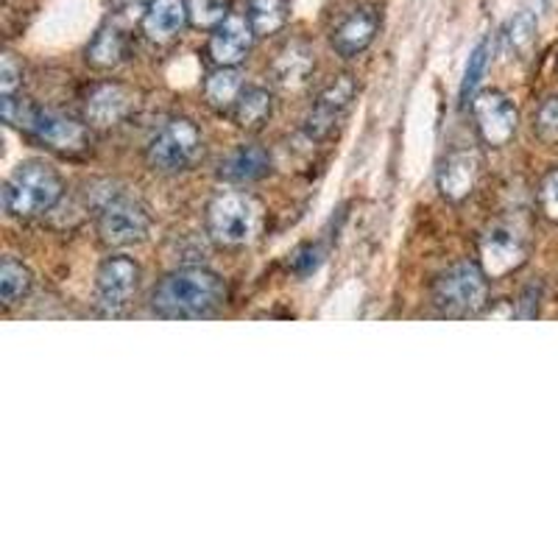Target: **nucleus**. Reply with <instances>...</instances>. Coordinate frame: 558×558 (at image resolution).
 <instances>
[{
	"label": "nucleus",
	"mask_w": 558,
	"mask_h": 558,
	"mask_svg": "<svg viewBox=\"0 0 558 558\" xmlns=\"http://www.w3.org/2000/svg\"><path fill=\"white\" fill-rule=\"evenodd\" d=\"M227 302V282L202 266H184L159 279L151 307L162 318H202Z\"/></svg>",
	"instance_id": "obj_1"
},
{
	"label": "nucleus",
	"mask_w": 558,
	"mask_h": 558,
	"mask_svg": "<svg viewBox=\"0 0 558 558\" xmlns=\"http://www.w3.org/2000/svg\"><path fill=\"white\" fill-rule=\"evenodd\" d=\"M0 109H3V121L9 126L32 134L37 143L48 146L51 151L76 157V154H84L89 148V140H93L89 137V129L82 121H76V118H70V114H62L48 107H37V104L17 96L0 98Z\"/></svg>",
	"instance_id": "obj_2"
},
{
	"label": "nucleus",
	"mask_w": 558,
	"mask_h": 558,
	"mask_svg": "<svg viewBox=\"0 0 558 558\" xmlns=\"http://www.w3.org/2000/svg\"><path fill=\"white\" fill-rule=\"evenodd\" d=\"M64 182L59 171L48 162L39 159H28L20 162L7 179L3 191H0V202L12 218H39L45 213H51L59 202H62Z\"/></svg>",
	"instance_id": "obj_3"
},
{
	"label": "nucleus",
	"mask_w": 558,
	"mask_h": 558,
	"mask_svg": "<svg viewBox=\"0 0 558 558\" xmlns=\"http://www.w3.org/2000/svg\"><path fill=\"white\" fill-rule=\"evenodd\" d=\"M209 241L221 248H243L260 235L263 229V207L260 202L248 193L227 191L218 193L207 204V218H204Z\"/></svg>",
	"instance_id": "obj_4"
},
{
	"label": "nucleus",
	"mask_w": 558,
	"mask_h": 558,
	"mask_svg": "<svg viewBox=\"0 0 558 558\" xmlns=\"http://www.w3.org/2000/svg\"><path fill=\"white\" fill-rule=\"evenodd\" d=\"M488 305V274L477 263H456L433 282V307L447 318L481 316Z\"/></svg>",
	"instance_id": "obj_5"
},
{
	"label": "nucleus",
	"mask_w": 558,
	"mask_h": 558,
	"mask_svg": "<svg viewBox=\"0 0 558 558\" xmlns=\"http://www.w3.org/2000/svg\"><path fill=\"white\" fill-rule=\"evenodd\" d=\"M202 146L204 137L196 123L177 118L154 134L146 148V162L157 173H182L196 162Z\"/></svg>",
	"instance_id": "obj_6"
},
{
	"label": "nucleus",
	"mask_w": 558,
	"mask_h": 558,
	"mask_svg": "<svg viewBox=\"0 0 558 558\" xmlns=\"http://www.w3.org/2000/svg\"><path fill=\"white\" fill-rule=\"evenodd\" d=\"M96 232L104 246L109 248H129L137 246L151 232V216L140 202L126 196H114L98 209Z\"/></svg>",
	"instance_id": "obj_7"
},
{
	"label": "nucleus",
	"mask_w": 558,
	"mask_h": 558,
	"mask_svg": "<svg viewBox=\"0 0 558 558\" xmlns=\"http://www.w3.org/2000/svg\"><path fill=\"white\" fill-rule=\"evenodd\" d=\"M140 288V266L126 254H112L96 274V307L104 316H123Z\"/></svg>",
	"instance_id": "obj_8"
},
{
	"label": "nucleus",
	"mask_w": 558,
	"mask_h": 558,
	"mask_svg": "<svg viewBox=\"0 0 558 558\" xmlns=\"http://www.w3.org/2000/svg\"><path fill=\"white\" fill-rule=\"evenodd\" d=\"M472 114H475V126L481 132L483 143L492 148H502L514 140L517 126H520V112L514 101L497 89H486L472 101Z\"/></svg>",
	"instance_id": "obj_9"
},
{
	"label": "nucleus",
	"mask_w": 558,
	"mask_h": 558,
	"mask_svg": "<svg viewBox=\"0 0 558 558\" xmlns=\"http://www.w3.org/2000/svg\"><path fill=\"white\" fill-rule=\"evenodd\" d=\"M527 260V243L511 223H492L481 238V268L488 279L508 277Z\"/></svg>",
	"instance_id": "obj_10"
},
{
	"label": "nucleus",
	"mask_w": 558,
	"mask_h": 558,
	"mask_svg": "<svg viewBox=\"0 0 558 558\" xmlns=\"http://www.w3.org/2000/svg\"><path fill=\"white\" fill-rule=\"evenodd\" d=\"M357 96V84L352 76H341L324 89L322 96L313 104L311 114L305 121V134L311 140H324L330 137L332 129L343 121V114L349 112L352 101Z\"/></svg>",
	"instance_id": "obj_11"
},
{
	"label": "nucleus",
	"mask_w": 558,
	"mask_h": 558,
	"mask_svg": "<svg viewBox=\"0 0 558 558\" xmlns=\"http://www.w3.org/2000/svg\"><path fill=\"white\" fill-rule=\"evenodd\" d=\"M254 39H257V34H254L248 17H243V14H229L221 26H216L213 34H209V62L216 64V68H238L248 57V51H252Z\"/></svg>",
	"instance_id": "obj_12"
},
{
	"label": "nucleus",
	"mask_w": 558,
	"mask_h": 558,
	"mask_svg": "<svg viewBox=\"0 0 558 558\" xmlns=\"http://www.w3.org/2000/svg\"><path fill=\"white\" fill-rule=\"evenodd\" d=\"M481 154L472 151V148L452 151L450 157L441 162V168H438V191H441V196H445L447 202H463V198H470L472 193H475L477 182H481Z\"/></svg>",
	"instance_id": "obj_13"
},
{
	"label": "nucleus",
	"mask_w": 558,
	"mask_h": 558,
	"mask_svg": "<svg viewBox=\"0 0 558 558\" xmlns=\"http://www.w3.org/2000/svg\"><path fill=\"white\" fill-rule=\"evenodd\" d=\"M134 109V89H129L126 84L107 82L98 84L93 93L84 101V121L89 126L109 129L118 126L123 118H129V112Z\"/></svg>",
	"instance_id": "obj_14"
},
{
	"label": "nucleus",
	"mask_w": 558,
	"mask_h": 558,
	"mask_svg": "<svg viewBox=\"0 0 558 558\" xmlns=\"http://www.w3.org/2000/svg\"><path fill=\"white\" fill-rule=\"evenodd\" d=\"M377 28H380V14L372 7L352 9L332 32V51L343 59H352L363 53L375 43Z\"/></svg>",
	"instance_id": "obj_15"
},
{
	"label": "nucleus",
	"mask_w": 558,
	"mask_h": 558,
	"mask_svg": "<svg viewBox=\"0 0 558 558\" xmlns=\"http://www.w3.org/2000/svg\"><path fill=\"white\" fill-rule=\"evenodd\" d=\"M313 70H316V53H313V48L307 43H302V39H293L274 59L271 78L279 89L296 93V89H302L311 82Z\"/></svg>",
	"instance_id": "obj_16"
},
{
	"label": "nucleus",
	"mask_w": 558,
	"mask_h": 558,
	"mask_svg": "<svg viewBox=\"0 0 558 558\" xmlns=\"http://www.w3.org/2000/svg\"><path fill=\"white\" fill-rule=\"evenodd\" d=\"M187 23V0H151V7L143 12V34L157 45L173 43Z\"/></svg>",
	"instance_id": "obj_17"
},
{
	"label": "nucleus",
	"mask_w": 558,
	"mask_h": 558,
	"mask_svg": "<svg viewBox=\"0 0 558 558\" xmlns=\"http://www.w3.org/2000/svg\"><path fill=\"white\" fill-rule=\"evenodd\" d=\"M271 171V157L260 146H241L221 159L218 179L227 184H252L260 182Z\"/></svg>",
	"instance_id": "obj_18"
},
{
	"label": "nucleus",
	"mask_w": 558,
	"mask_h": 558,
	"mask_svg": "<svg viewBox=\"0 0 558 558\" xmlns=\"http://www.w3.org/2000/svg\"><path fill=\"white\" fill-rule=\"evenodd\" d=\"M271 112L274 98L266 87H243L235 107L229 109L232 123H235L238 129H243V132H260V129L271 121Z\"/></svg>",
	"instance_id": "obj_19"
},
{
	"label": "nucleus",
	"mask_w": 558,
	"mask_h": 558,
	"mask_svg": "<svg viewBox=\"0 0 558 558\" xmlns=\"http://www.w3.org/2000/svg\"><path fill=\"white\" fill-rule=\"evenodd\" d=\"M204 101L207 107L218 109V112H227V109L235 107L238 96L243 93V76L238 68H216L213 73H207L202 84Z\"/></svg>",
	"instance_id": "obj_20"
},
{
	"label": "nucleus",
	"mask_w": 558,
	"mask_h": 558,
	"mask_svg": "<svg viewBox=\"0 0 558 558\" xmlns=\"http://www.w3.org/2000/svg\"><path fill=\"white\" fill-rule=\"evenodd\" d=\"M87 64L96 70H112L126 59V37L118 26L107 23L96 32L87 45Z\"/></svg>",
	"instance_id": "obj_21"
},
{
	"label": "nucleus",
	"mask_w": 558,
	"mask_h": 558,
	"mask_svg": "<svg viewBox=\"0 0 558 558\" xmlns=\"http://www.w3.org/2000/svg\"><path fill=\"white\" fill-rule=\"evenodd\" d=\"M32 271L14 257H3L0 263V302L7 307H14L20 299H26L32 291Z\"/></svg>",
	"instance_id": "obj_22"
},
{
	"label": "nucleus",
	"mask_w": 558,
	"mask_h": 558,
	"mask_svg": "<svg viewBox=\"0 0 558 558\" xmlns=\"http://www.w3.org/2000/svg\"><path fill=\"white\" fill-rule=\"evenodd\" d=\"M246 17L257 37H274L288 23V0H252Z\"/></svg>",
	"instance_id": "obj_23"
},
{
	"label": "nucleus",
	"mask_w": 558,
	"mask_h": 558,
	"mask_svg": "<svg viewBox=\"0 0 558 558\" xmlns=\"http://www.w3.org/2000/svg\"><path fill=\"white\" fill-rule=\"evenodd\" d=\"M187 12H191V26L213 32L229 17V0H187Z\"/></svg>",
	"instance_id": "obj_24"
},
{
	"label": "nucleus",
	"mask_w": 558,
	"mask_h": 558,
	"mask_svg": "<svg viewBox=\"0 0 558 558\" xmlns=\"http://www.w3.org/2000/svg\"><path fill=\"white\" fill-rule=\"evenodd\" d=\"M488 57H492V43H488V39H481V43L475 45V51L470 53L466 70H463V82H461L463 101H470V96L477 89V84H481L483 76H486Z\"/></svg>",
	"instance_id": "obj_25"
},
{
	"label": "nucleus",
	"mask_w": 558,
	"mask_h": 558,
	"mask_svg": "<svg viewBox=\"0 0 558 558\" xmlns=\"http://www.w3.org/2000/svg\"><path fill=\"white\" fill-rule=\"evenodd\" d=\"M533 132H536L542 143H558V96H550L536 109Z\"/></svg>",
	"instance_id": "obj_26"
},
{
	"label": "nucleus",
	"mask_w": 558,
	"mask_h": 558,
	"mask_svg": "<svg viewBox=\"0 0 558 558\" xmlns=\"http://www.w3.org/2000/svg\"><path fill=\"white\" fill-rule=\"evenodd\" d=\"M324 254L327 252L322 248V243H305V246H299L296 252L291 254L293 274H299V277H307V274H313L324 263Z\"/></svg>",
	"instance_id": "obj_27"
},
{
	"label": "nucleus",
	"mask_w": 558,
	"mask_h": 558,
	"mask_svg": "<svg viewBox=\"0 0 558 558\" xmlns=\"http://www.w3.org/2000/svg\"><path fill=\"white\" fill-rule=\"evenodd\" d=\"M23 87V62L14 53H3L0 62V96H17Z\"/></svg>",
	"instance_id": "obj_28"
},
{
	"label": "nucleus",
	"mask_w": 558,
	"mask_h": 558,
	"mask_svg": "<svg viewBox=\"0 0 558 558\" xmlns=\"http://www.w3.org/2000/svg\"><path fill=\"white\" fill-rule=\"evenodd\" d=\"M539 207L547 221L558 223V168L547 173L539 184Z\"/></svg>",
	"instance_id": "obj_29"
},
{
	"label": "nucleus",
	"mask_w": 558,
	"mask_h": 558,
	"mask_svg": "<svg viewBox=\"0 0 558 558\" xmlns=\"http://www.w3.org/2000/svg\"><path fill=\"white\" fill-rule=\"evenodd\" d=\"M533 32H536V23H533L531 14H520V17L511 23V34H508V39H511V45H514L517 51H525L527 45L533 43Z\"/></svg>",
	"instance_id": "obj_30"
},
{
	"label": "nucleus",
	"mask_w": 558,
	"mask_h": 558,
	"mask_svg": "<svg viewBox=\"0 0 558 558\" xmlns=\"http://www.w3.org/2000/svg\"><path fill=\"white\" fill-rule=\"evenodd\" d=\"M118 14H140L151 7V0H109Z\"/></svg>",
	"instance_id": "obj_31"
}]
</instances>
